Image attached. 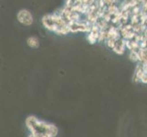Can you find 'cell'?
<instances>
[{
    "label": "cell",
    "mask_w": 147,
    "mask_h": 137,
    "mask_svg": "<svg viewBox=\"0 0 147 137\" xmlns=\"http://www.w3.org/2000/svg\"><path fill=\"white\" fill-rule=\"evenodd\" d=\"M26 126L30 131L31 134L38 136L40 134H48L49 137H55L58 134L59 130L55 124L45 123L38 120L35 116H28L26 120Z\"/></svg>",
    "instance_id": "obj_1"
},
{
    "label": "cell",
    "mask_w": 147,
    "mask_h": 137,
    "mask_svg": "<svg viewBox=\"0 0 147 137\" xmlns=\"http://www.w3.org/2000/svg\"><path fill=\"white\" fill-rule=\"evenodd\" d=\"M17 19L20 24L27 27L31 26L34 21L31 12L28 9H20L17 14Z\"/></svg>",
    "instance_id": "obj_2"
},
{
    "label": "cell",
    "mask_w": 147,
    "mask_h": 137,
    "mask_svg": "<svg viewBox=\"0 0 147 137\" xmlns=\"http://www.w3.org/2000/svg\"><path fill=\"white\" fill-rule=\"evenodd\" d=\"M126 49H127V48H126L125 40L123 38H121V39H119V40H117V41H116V44L114 46V48L113 49V51L116 54L123 55V54H124Z\"/></svg>",
    "instance_id": "obj_3"
},
{
    "label": "cell",
    "mask_w": 147,
    "mask_h": 137,
    "mask_svg": "<svg viewBox=\"0 0 147 137\" xmlns=\"http://www.w3.org/2000/svg\"><path fill=\"white\" fill-rule=\"evenodd\" d=\"M27 44L29 48L31 49H37L39 47V40L37 37H29L28 39H27Z\"/></svg>",
    "instance_id": "obj_4"
},
{
    "label": "cell",
    "mask_w": 147,
    "mask_h": 137,
    "mask_svg": "<svg viewBox=\"0 0 147 137\" xmlns=\"http://www.w3.org/2000/svg\"><path fill=\"white\" fill-rule=\"evenodd\" d=\"M129 58L133 62L138 63L139 62V55H138V51H135V50H133V51H130V55Z\"/></svg>",
    "instance_id": "obj_5"
},
{
    "label": "cell",
    "mask_w": 147,
    "mask_h": 137,
    "mask_svg": "<svg viewBox=\"0 0 147 137\" xmlns=\"http://www.w3.org/2000/svg\"><path fill=\"white\" fill-rule=\"evenodd\" d=\"M28 137H35V136H34V135H33V134H29V136H28Z\"/></svg>",
    "instance_id": "obj_6"
}]
</instances>
